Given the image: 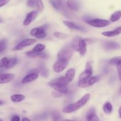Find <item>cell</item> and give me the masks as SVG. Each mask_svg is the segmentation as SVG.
I'll list each match as a JSON object with an SVG mask.
<instances>
[{
    "label": "cell",
    "instance_id": "cell-40",
    "mask_svg": "<svg viewBox=\"0 0 121 121\" xmlns=\"http://www.w3.org/2000/svg\"><path fill=\"white\" fill-rule=\"evenodd\" d=\"M30 121V119H28V118H23L22 121Z\"/></svg>",
    "mask_w": 121,
    "mask_h": 121
},
{
    "label": "cell",
    "instance_id": "cell-29",
    "mask_svg": "<svg viewBox=\"0 0 121 121\" xmlns=\"http://www.w3.org/2000/svg\"><path fill=\"white\" fill-rule=\"evenodd\" d=\"M7 46V41L5 39H2L0 40V53H2L5 49Z\"/></svg>",
    "mask_w": 121,
    "mask_h": 121
},
{
    "label": "cell",
    "instance_id": "cell-13",
    "mask_svg": "<svg viewBox=\"0 0 121 121\" xmlns=\"http://www.w3.org/2000/svg\"><path fill=\"white\" fill-rule=\"evenodd\" d=\"M121 34V26L117 27L115 30L112 31H104L102 33L103 35L108 37H113L117 36Z\"/></svg>",
    "mask_w": 121,
    "mask_h": 121
},
{
    "label": "cell",
    "instance_id": "cell-2",
    "mask_svg": "<svg viewBox=\"0 0 121 121\" xmlns=\"http://www.w3.org/2000/svg\"><path fill=\"white\" fill-rule=\"evenodd\" d=\"M73 55V50L71 48L70 44H67L64 46L59 52L58 54V59H64L69 61Z\"/></svg>",
    "mask_w": 121,
    "mask_h": 121
},
{
    "label": "cell",
    "instance_id": "cell-8",
    "mask_svg": "<svg viewBox=\"0 0 121 121\" xmlns=\"http://www.w3.org/2000/svg\"><path fill=\"white\" fill-rule=\"evenodd\" d=\"M38 15V11H32L30 13H28V14L26 15V18H25L24 20L23 21V25L25 26H27L31 23V22H33L34 20L36 19V18L37 17Z\"/></svg>",
    "mask_w": 121,
    "mask_h": 121
},
{
    "label": "cell",
    "instance_id": "cell-17",
    "mask_svg": "<svg viewBox=\"0 0 121 121\" xmlns=\"http://www.w3.org/2000/svg\"><path fill=\"white\" fill-rule=\"evenodd\" d=\"M66 5L72 11H77L79 9V5L75 0H68L66 1Z\"/></svg>",
    "mask_w": 121,
    "mask_h": 121
},
{
    "label": "cell",
    "instance_id": "cell-36",
    "mask_svg": "<svg viewBox=\"0 0 121 121\" xmlns=\"http://www.w3.org/2000/svg\"><path fill=\"white\" fill-rule=\"evenodd\" d=\"M10 0H0V8L7 5Z\"/></svg>",
    "mask_w": 121,
    "mask_h": 121
},
{
    "label": "cell",
    "instance_id": "cell-19",
    "mask_svg": "<svg viewBox=\"0 0 121 121\" xmlns=\"http://www.w3.org/2000/svg\"><path fill=\"white\" fill-rule=\"evenodd\" d=\"M75 74V70L74 68H71L66 71V73H65V77L67 81L68 82V83L71 82L73 80Z\"/></svg>",
    "mask_w": 121,
    "mask_h": 121
},
{
    "label": "cell",
    "instance_id": "cell-5",
    "mask_svg": "<svg viewBox=\"0 0 121 121\" xmlns=\"http://www.w3.org/2000/svg\"><path fill=\"white\" fill-rule=\"evenodd\" d=\"M68 61L61 59H58L53 65V69L56 73H60L66 67Z\"/></svg>",
    "mask_w": 121,
    "mask_h": 121
},
{
    "label": "cell",
    "instance_id": "cell-26",
    "mask_svg": "<svg viewBox=\"0 0 121 121\" xmlns=\"http://www.w3.org/2000/svg\"><path fill=\"white\" fill-rule=\"evenodd\" d=\"M38 70H39V73L41 74V75L42 76L46 78V77H47V76H48V74H49L48 70H47V69L45 68V66H41L40 67V68H39V69Z\"/></svg>",
    "mask_w": 121,
    "mask_h": 121
},
{
    "label": "cell",
    "instance_id": "cell-12",
    "mask_svg": "<svg viewBox=\"0 0 121 121\" xmlns=\"http://www.w3.org/2000/svg\"><path fill=\"white\" fill-rule=\"evenodd\" d=\"M86 118L87 121H98L99 118L96 114V110L94 108H91L88 111Z\"/></svg>",
    "mask_w": 121,
    "mask_h": 121
},
{
    "label": "cell",
    "instance_id": "cell-20",
    "mask_svg": "<svg viewBox=\"0 0 121 121\" xmlns=\"http://www.w3.org/2000/svg\"><path fill=\"white\" fill-rule=\"evenodd\" d=\"M24 99V96L20 94H15L13 95H12L11 96V101L15 103L20 102L23 101Z\"/></svg>",
    "mask_w": 121,
    "mask_h": 121
},
{
    "label": "cell",
    "instance_id": "cell-15",
    "mask_svg": "<svg viewBox=\"0 0 121 121\" xmlns=\"http://www.w3.org/2000/svg\"><path fill=\"white\" fill-rule=\"evenodd\" d=\"M63 22H64V24H65L66 26H67L68 28H72V29H74V30H77L82 31H85V30L84 29L83 27L78 26V25H77L76 24H75L74 22H71V21H63Z\"/></svg>",
    "mask_w": 121,
    "mask_h": 121
},
{
    "label": "cell",
    "instance_id": "cell-14",
    "mask_svg": "<svg viewBox=\"0 0 121 121\" xmlns=\"http://www.w3.org/2000/svg\"><path fill=\"white\" fill-rule=\"evenodd\" d=\"M104 47L107 50H115L119 49L121 48V45L117 42L112 41L106 43Z\"/></svg>",
    "mask_w": 121,
    "mask_h": 121
},
{
    "label": "cell",
    "instance_id": "cell-9",
    "mask_svg": "<svg viewBox=\"0 0 121 121\" xmlns=\"http://www.w3.org/2000/svg\"><path fill=\"white\" fill-rule=\"evenodd\" d=\"M25 54L28 57H40L43 58V59H47L49 57L48 54L43 51L40 52H37L31 50L29 52H26Z\"/></svg>",
    "mask_w": 121,
    "mask_h": 121
},
{
    "label": "cell",
    "instance_id": "cell-39",
    "mask_svg": "<svg viewBox=\"0 0 121 121\" xmlns=\"http://www.w3.org/2000/svg\"><path fill=\"white\" fill-rule=\"evenodd\" d=\"M119 115L120 118H121V106H120L119 109Z\"/></svg>",
    "mask_w": 121,
    "mask_h": 121
},
{
    "label": "cell",
    "instance_id": "cell-25",
    "mask_svg": "<svg viewBox=\"0 0 121 121\" xmlns=\"http://www.w3.org/2000/svg\"><path fill=\"white\" fill-rule=\"evenodd\" d=\"M52 81L54 82L62 84V85H67V84L69 83L67 81V80H66L65 76L59 77V78H56V79H54V80H52Z\"/></svg>",
    "mask_w": 121,
    "mask_h": 121
},
{
    "label": "cell",
    "instance_id": "cell-7",
    "mask_svg": "<svg viewBox=\"0 0 121 121\" xmlns=\"http://www.w3.org/2000/svg\"><path fill=\"white\" fill-rule=\"evenodd\" d=\"M37 40L36 39H26V40H23L22 41L18 44L16 46L13 48V51H18L21 50L23 49V48H26V47H28V46H31V45L33 44L36 42Z\"/></svg>",
    "mask_w": 121,
    "mask_h": 121
},
{
    "label": "cell",
    "instance_id": "cell-30",
    "mask_svg": "<svg viewBox=\"0 0 121 121\" xmlns=\"http://www.w3.org/2000/svg\"><path fill=\"white\" fill-rule=\"evenodd\" d=\"M61 117L60 114L57 112H54L52 113V121H60Z\"/></svg>",
    "mask_w": 121,
    "mask_h": 121
},
{
    "label": "cell",
    "instance_id": "cell-43",
    "mask_svg": "<svg viewBox=\"0 0 121 121\" xmlns=\"http://www.w3.org/2000/svg\"><path fill=\"white\" fill-rule=\"evenodd\" d=\"M2 22V20L1 18H0V23H1Z\"/></svg>",
    "mask_w": 121,
    "mask_h": 121
},
{
    "label": "cell",
    "instance_id": "cell-23",
    "mask_svg": "<svg viewBox=\"0 0 121 121\" xmlns=\"http://www.w3.org/2000/svg\"><path fill=\"white\" fill-rule=\"evenodd\" d=\"M18 62V59L16 57H13L11 59H9L8 61V63H7V66L5 67V68L7 69H9L13 68L14 66H15V65Z\"/></svg>",
    "mask_w": 121,
    "mask_h": 121
},
{
    "label": "cell",
    "instance_id": "cell-35",
    "mask_svg": "<svg viewBox=\"0 0 121 121\" xmlns=\"http://www.w3.org/2000/svg\"><path fill=\"white\" fill-rule=\"evenodd\" d=\"M50 3L51 4V5H52L55 9H58V8H59V2H58V1H55V0H51V1H50Z\"/></svg>",
    "mask_w": 121,
    "mask_h": 121
},
{
    "label": "cell",
    "instance_id": "cell-3",
    "mask_svg": "<svg viewBox=\"0 0 121 121\" xmlns=\"http://www.w3.org/2000/svg\"><path fill=\"white\" fill-rule=\"evenodd\" d=\"M47 26H48L47 24H45L42 26H40V27L33 28L30 31V34L31 35L35 37L36 38L38 39H44L47 35L46 30L47 29Z\"/></svg>",
    "mask_w": 121,
    "mask_h": 121
},
{
    "label": "cell",
    "instance_id": "cell-32",
    "mask_svg": "<svg viewBox=\"0 0 121 121\" xmlns=\"http://www.w3.org/2000/svg\"><path fill=\"white\" fill-rule=\"evenodd\" d=\"M36 7H37L38 10L40 11H42L43 10L44 5L42 0H37L36 5Z\"/></svg>",
    "mask_w": 121,
    "mask_h": 121
},
{
    "label": "cell",
    "instance_id": "cell-41",
    "mask_svg": "<svg viewBox=\"0 0 121 121\" xmlns=\"http://www.w3.org/2000/svg\"><path fill=\"white\" fill-rule=\"evenodd\" d=\"M2 104H4V102L0 100V106H1V105H2Z\"/></svg>",
    "mask_w": 121,
    "mask_h": 121
},
{
    "label": "cell",
    "instance_id": "cell-44",
    "mask_svg": "<svg viewBox=\"0 0 121 121\" xmlns=\"http://www.w3.org/2000/svg\"><path fill=\"white\" fill-rule=\"evenodd\" d=\"M0 121H3V120L2 119H0Z\"/></svg>",
    "mask_w": 121,
    "mask_h": 121
},
{
    "label": "cell",
    "instance_id": "cell-33",
    "mask_svg": "<svg viewBox=\"0 0 121 121\" xmlns=\"http://www.w3.org/2000/svg\"><path fill=\"white\" fill-rule=\"evenodd\" d=\"M37 0H27L26 4L28 7H34L36 5Z\"/></svg>",
    "mask_w": 121,
    "mask_h": 121
},
{
    "label": "cell",
    "instance_id": "cell-6",
    "mask_svg": "<svg viewBox=\"0 0 121 121\" xmlns=\"http://www.w3.org/2000/svg\"><path fill=\"white\" fill-rule=\"evenodd\" d=\"M49 86L53 88L55 91L58 92V93L62 94H66L68 93V87L66 85H62V84L54 82L53 81H51L48 83Z\"/></svg>",
    "mask_w": 121,
    "mask_h": 121
},
{
    "label": "cell",
    "instance_id": "cell-22",
    "mask_svg": "<svg viewBox=\"0 0 121 121\" xmlns=\"http://www.w3.org/2000/svg\"><path fill=\"white\" fill-rule=\"evenodd\" d=\"M121 17V11H117L115 12L112 14L111 17H110V21L112 22H116V21H118Z\"/></svg>",
    "mask_w": 121,
    "mask_h": 121
},
{
    "label": "cell",
    "instance_id": "cell-4",
    "mask_svg": "<svg viewBox=\"0 0 121 121\" xmlns=\"http://www.w3.org/2000/svg\"><path fill=\"white\" fill-rule=\"evenodd\" d=\"M88 24L96 28H103L110 24L109 21L102 19H90L86 21Z\"/></svg>",
    "mask_w": 121,
    "mask_h": 121
},
{
    "label": "cell",
    "instance_id": "cell-1",
    "mask_svg": "<svg viewBox=\"0 0 121 121\" xmlns=\"http://www.w3.org/2000/svg\"><path fill=\"white\" fill-rule=\"evenodd\" d=\"M90 94L87 93V94L84 95L78 101L65 106L62 110V112L65 113H70L75 112L84 106L90 100Z\"/></svg>",
    "mask_w": 121,
    "mask_h": 121
},
{
    "label": "cell",
    "instance_id": "cell-42",
    "mask_svg": "<svg viewBox=\"0 0 121 121\" xmlns=\"http://www.w3.org/2000/svg\"><path fill=\"white\" fill-rule=\"evenodd\" d=\"M62 121H71V120H69V119H65V120H62Z\"/></svg>",
    "mask_w": 121,
    "mask_h": 121
},
{
    "label": "cell",
    "instance_id": "cell-34",
    "mask_svg": "<svg viewBox=\"0 0 121 121\" xmlns=\"http://www.w3.org/2000/svg\"><path fill=\"white\" fill-rule=\"evenodd\" d=\"M98 80V78H97V77L91 76V78H90V79H89V84H90V86H92V85H93L94 84L96 83Z\"/></svg>",
    "mask_w": 121,
    "mask_h": 121
},
{
    "label": "cell",
    "instance_id": "cell-37",
    "mask_svg": "<svg viewBox=\"0 0 121 121\" xmlns=\"http://www.w3.org/2000/svg\"><path fill=\"white\" fill-rule=\"evenodd\" d=\"M117 73H118L119 76V80L121 82V65H117Z\"/></svg>",
    "mask_w": 121,
    "mask_h": 121
},
{
    "label": "cell",
    "instance_id": "cell-38",
    "mask_svg": "<svg viewBox=\"0 0 121 121\" xmlns=\"http://www.w3.org/2000/svg\"><path fill=\"white\" fill-rule=\"evenodd\" d=\"M20 118L18 115H14L12 117L11 121H20Z\"/></svg>",
    "mask_w": 121,
    "mask_h": 121
},
{
    "label": "cell",
    "instance_id": "cell-18",
    "mask_svg": "<svg viewBox=\"0 0 121 121\" xmlns=\"http://www.w3.org/2000/svg\"><path fill=\"white\" fill-rule=\"evenodd\" d=\"M81 38L79 37H75L71 41L70 46H71V48H72L74 51L75 52H78V48H79V40H81Z\"/></svg>",
    "mask_w": 121,
    "mask_h": 121
},
{
    "label": "cell",
    "instance_id": "cell-24",
    "mask_svg": "<svg viewBox=\"0 0 121 121\" xmlns=\"http://www.w3.org/2000/svg\"><path fill=\"white\" fill-rule=\"evenodd\" d=\"M109 63L112 65H121V56L115 57L109 61Z\"/></svg>",
    "mask_w": 121,
    "mask_h": 121
},
{
    "label": "cell",
    "instance_id": "cell-28",
    "mask_svg": "<svg viewBox=\"0 0 121 121\" xmlns=\"http://www.w3.org/2000/svg\"><path fill=\"white\" fill-rule=\"evenodd\" d=\"M53 35H54V37L59 39H65L68 36V35L64 34V33H60V32H54Z\"/></svg>",
    "mask_w": 121,
    "mask_h": 121
},
{
    "label": "cell",
    "instance_id": "cell-21",
    "mask_svg": "<svg viewBox=\"0 0 121 121\" xmlns=\"http://www.w3.org/2000/svg\"><path fill=\"white\" fill-rule=\"evenodd\" d=\"M103 109L105 113H106V114H110L113 111V106L111 103L109 102H106L104 104V105H103Z\"/></svg>",
    "mask_w": 121,
    "mask_h": 121
},
{
    "label": "cell",
    "instance_id": "cell-31",
    "mask_svg": "<svg viewBox=\"0 0 121 121\" xmlns=\"http://www.w3.org/2000/svg\"><path fill=\"white\" fill-rule=\"evenodd\" d=\"M8 59L7 57H3L0 60V68H3L7 66V63H8Z\"/></svg>",
    "mask_w": 121,
    "mask_h": 121
},
{
    "label": "cell",
    "instance_id": "cell-11",
    "mask_svg": "<svg viewBox=\"0 0 121 121\" xmlns=\"http://www.w3.org/2000/svg\"><path fill=\"white\" fill-rule=\"evenodd\" d=\"M14 74L11 73L0 74V85L5 84L13 81L14 79Z\"/></svg>",
    "mask_w": 121,
    "mask_h": 121
},
{
    "label": "cell",
    "instance_id": "cell-27",
    "mask_svg": "<svg viewBox=\"0 0 121 121\" xmlns=\"http://www.w3.org/2000/svg\"><path fill=\"white\" fill-rule=\"evenodd\" d=\"M45 49V46L43 44H38L34 46V48L32 49V50L34 51V52H40L43 51Z\"/></svg>",
    "mask_w": 121,
    "mask_h": 121
},
{
    "label": "cell",
    "instance_id": "cell-10",
    "mask_svg": "<svg viewBox=\"0 0 121 121\" xmlns=\"http://www.w3.org/2000/svg\"><path fill=\"white\" fill-rule=\"evenodd\" d=\"M39 78V73H33V72H29L23 79L21 80V83L23 84H26L28 83L32 82L34 81Z\"/></svg>",
    "mask_w": 121,
    "mask_h": 121
},
{
    "label": "cell",
    "instance_id": "cell-45",
    "mask_svg": "<svg viewBox=\"0 0 121 121\" xmlns=\"http://www.w3.org/2000/svg\"></svg>",
    "mask_w": 121,
    "mask_h": 121
},
{
    "label": "cell",
    "instance_id": "cell-16",
    "mask_svg": "<svg viewBox=\"0 0 121 121\" xmlns=\"http://www.w3.org/2000/svg\"><path fill=\"white\" fill-rule=\"evenodd\" d=\"M87 51V44L85 40L83 39H81L79 43V48H78V52L81 56H84L85 54Z\"/></svg>",
    "mask_w": 121,
    "mask_h": 121
}]
</instances>
